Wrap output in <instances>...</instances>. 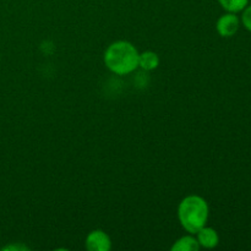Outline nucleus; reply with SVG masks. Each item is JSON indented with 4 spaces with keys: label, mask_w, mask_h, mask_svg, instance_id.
<instances>
[{
    "label": "nucleus",
    "mask_w": 251,
    "mask_h": 251,
    "mask_svg": "<svg viewBox=\"0 0 251 251\" xmlns=\"http://www.w3.org/2000/svg\"><path fill=\"white\" fill-rule=\"evenodd\" d=\"M139 50L131 42L115 41L105 49L103 60L110 73L124 76L139 68Z\"/></svg>",
    "instance_id": "1"
},
{
    "label": "nucleus",
    "mask_w": 251,
    "mask_h": 251,
    "mask_svg": "<svg viewBox=\"0 0 251 251\" xmlns=\"http://www.w3.org/2000/svg\"><path fill=\"white\" fill-rule=\"evenodd\" d=\"M210 207L202 196L189 195L180 201L178 206V220L180 226L190 234H196L198 230L207 225Z\"/></svg>",
    "instance_id": "2"
},
{
    "label": "nucleus",
    "mask_w": 251,
    "mask_h": 251,
    "mask_svg": "<svg viewBox=\"0 0 251 251\" xmlns=\"http://www.w3.org/2000/svg\"><path fill=\"white\" fill-rule=\"evenodd\" d=\"M239 27L240 19L237 16V14H233V12H226L217 20V24H216L218 34L223 38H229L234 36Z\"/></svg>",
    "instance_id": "3"
},
{
    "label": "nucleus",
    "mask_w": 251,
    "mask_h": 251,
    "mask_svg": "<svg viewBox=\"0 0 251 251\" xmlns=\"http://www.w3.org/2000/svg\"><path fill=\"white\" fill-rule=\"evenodd\" d=\"M86 249L90 251H109L112 249V239L102 229H95L86 237Z\"/></svg>",
    "instance_id": "4"
},
{
    "label": "nucleus",
    "mask_w": 251,
    "mask_h": 251,
    "mask_svg": "<svg viewBox=\"0 0 251 251\" xmlns=\"http://www.w3.org/2000/svg\"><path fill=\"white\" fill-rule=\"evenodd\" d=\"M195 237L200 248H203V249H215L220 244V235H218L217 230L207 227V226L198 230Z\"/></svg>",
    "instance_id": "5"
},
{
    "label": "nucleus",
    "mask_w": 251,
    "mask_h": 251,
    "mask_svg": "<svg viewBox=\"0 0 251 251\" xmlns=\"http://www.w3.org/2000/svg\"><path fill=\"white\" fill-rule=\"evenodd\" d=\"M199 249H200V245L195 234H190V233L189 235L179 238L171 248L172 251H198Z\"/></svg>",
    "instance_id": "6"
},
{
    "label": "nucleus",
    "mask_w": 251,
    "mask_h": 251,
    "mask_svg": "<svg viewBox=\"0 0 251 251\" xmlns=\"http://www.w3.org/2000/svg\"><path fill=\"white\" fill-rule=\"evenodd\" d=\"M159 56L156 51L146 50L144 53H140L139 55V68L142 70L152 71L159 66Z\"/></svg>",
    "instance_id": "7"
},
{
    "label": "nucleus",
    "mask_w": 251,
    "mask_h": 251,
    "mask_svg": "<svg viewBox=\"0 0 251 251\" xmlns=\"http://www.w3.org/2000/svg\"><path fill=\"white\" fill-rule=\"evenodd\" d=\"M218 2L226 11L233 14L243 11L249 5V0H218Z\"/></svg>",
    "instance_id": "8"
},
{
    "label": "nucleus",
    "mask_w": 251,
    "mask_h": 251,
    "mask_svg": "<svg viewBox=\"0 0 251 251\" xmlns=\"http://www.w3.org/2000/svg\"><path fill=\"white\" fill-rule=\"evenodd\" d=\"M240 22L243 24V26L245 27V29L251 32V5H248L244 10H243L242 19Z\"/></svg>",
    "instance_id": "9"
},
{
    "label": "nucleus",
    "mask_w": 251,
    "mask_h": 251,
    "mask_svg": "<svg viewBox=\"0 0 251 251\" xmlns=\"http://www.w3.org/2000/svg\"><path fill=\"white\" fill-rule=\"evenodd\" d=\"M27 250L28 249V248H26V247H24V245H9V247H5L4 248V250Z\"/></svg>",
    "instance_id": "10"
}]
</instances>
